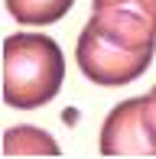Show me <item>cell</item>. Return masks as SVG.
<instances>
[{"label":"cell","instance_id":"obj_3","mask_svg":"<svg viewBox=\"0 0 156 159\" xmlns=\"http://www.w3.org/2000/svg\"><path fill=\"white\" fill-rule=\"evenodd\" d=\"M98 149H101V156H156L143 117V98L120 101L108 114Z\"/></svg>","mask_w":156,"mask_h":159},{"label":"cell","instance_id":"obj_5","mask_svg":"<svg viewBox=\"0 0 156 159\" xmlns=\"http://www.w3.org/2000/svg\"><path fill=\"white\" fill-rule=\"evenodd\" d=\"M75 0H7V10H10L13 20L30 26H46L62 20L68 10H72Z\"/></svg>","mask_w":156,"mask_h":159},{"label":"cell","instance_id":"obj_1","mask_svg":"<svg viewBox=\"0 0 156 159\" xmlns=\"http://www.w3.org/2000/svg\"><path fill=\"white\" fill-rule=\"evenodd\" d=\"M65 59L59 42L39 33L7 36L3 42V98L10 107L33 111L49 104L62 88Z\"/></svg>","mask_w":156,"mask_h":159},{"label":"cell","instance_id":"obj_4","mask_svg":"<svg viewBox=\"0 0 156 159\" xmlns=\"http://www.w3.org/2000/svg\"><path fill=\"white\" fill-rule=\"evenodd\" d=\"M59 143L39 127H10L3 133V156H59Z\"/></svg>","mask_w":156,"mask_h":159},{"label":"cell","instance_id":"obj_6","mask_svg":"<svg viewBox=\"0 0 156 159\" xmlns=\"http://www.w3.org/2000/svg\"><path fill=\"white\" fill-rule=\"evenodd\" d=\"M91 10H127L156 26V0H91Z\"/></svg>","mask_w":156,"mask_h":159},{"label":"cell","instance_id":"obj_7","mask_svg":"<svg viewBox=\"0 0 156 159\" xmlns=\"http://www.w3.org/2000/svg\"><path fill=\"white\" fill-rule=\"evenodd\" d=\"M143 117H146V130H150V140L156 149V88L150 94H143Z\"/></svg>","mask_w":156,"mask_h":159},{"label":"cell","instance_id":"obj_2","mask_svg":"<svg viewBox=\"0 0 156 159\" xmlns=\"http://www.w3.org/2000/svg\"><path fill=\"white\" fill-rule=\"evenodd\" d=\"M153 52H156V46L124 42L117 36L104 33L101 26H94L91 20L85 23L78 46H75V59H78V68L85 71V78L94 84H104V88H117V84L140 78L150 68Z\"/></svg>","mask_w":156,"mask_h":159}]
</instances>
